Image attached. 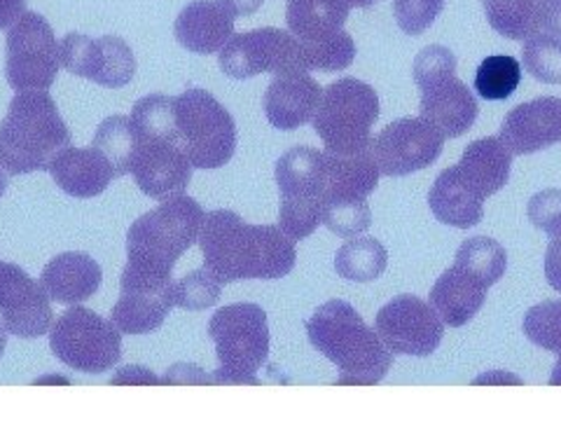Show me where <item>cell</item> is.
Listing matches in <instances>:
<instances>
[{
    "mask_svg": "<svg viewBox=\"0 0 561 421\" xmlns=\"http://www.w3.org/2000/svg\"><path fill=\"white\" fill-rule=\"evenodd\" d=\"M443 10L445 0H393L396 24L408 35L426 33Z\"/></svg>",
    "mask_w": 561,
    "mask_h": 421,
    "instance_id": "40",
    "label": "cell"
},
{
    "mask_svg": "<svg viewBox=\"0 0 561 421\" xmlns=\"http://www.w3.org/2000/svg\"><path fill=\"white\" fill-rule=\"evenodd\" d=\"M379 120V96L370 84L356 78H340L323 87L313 132L325 150L356 152L373 144V127Z\"/></svg>",
    "mask_w": 561,
    "mask_h": 421,
    "instance_id": "8",
    "label": "cell"
},
{
    "mask_svg": "<svg viewBox=\"0 0 561 421\" xmlns=\"http://www.w3.org/2000/svg\"><path fill=\"white\" fill-rule=\"evenodd\" d=\"M222 281L210 274L206 268L195 270L179 281H173V303L175 307L187 309V311H202L214 307L220 300L222 293Z\"/></svg>",
    "mask_w": 561,
    "mask_h": 421,
    "instance_id": "36",
    "label": "cell"
},
{
    "mask_svg": "<svg viewBox=\"0 0 561 421\" xmlns=\"http://www.w3.org/2000/svg\"><path fill=\"white\" fill-rule=\"evenodd\" d=\"M513 152L505 148L499 136L478 138L461 155V171L466 179L476 185L484 197L496 195L511 181Z\"/></svg>",
    "mask_w": 561,
    "mask_h": 421,
    "instance_id": "27",
    "label": "cell"
},
{
    "mask_svg": "<svg viewBox=\"0 0 561 421\" xmlns=\"http://www.w3.org/2000/svg\"><path fill=\"white\" fill-rule=\"evenodd\" d=\"M526 216L531 225L550 237H561V190H542L529 200Z\"/></svg>",
    "mask_w": 561,
    "mask_h": 421,
    "instance_id": "42",
    "label": "cell"
},
{
    "mask_svg": "<svg viewBox=\"0 0 561 421\" xmlns=\"http://www.w3.org/2000/svg\"><path fill=\"white\" fill-rule=\"evenodd\" d=\"M323 225L342 239L358 237L373 225V208L367 200H328L323 206Z\"/></svg>",
    "mask_w": 561,
    "mask_h": 421,
    "instance_id": "38",
    "label": "cell"
},
{
    "mask_svg": "<svg viewBox=\"0 0 561 421\" xmlns=\"http://www.w3.org/2000/svg\"><path fill=\"white\" fill-rule=\"evenodd\" d=\"M59 59L68 73L108 87V90H119L136 76L134 52L117 35L90 38L84 33H68L59 43Z\"/></svg>",
    "mask_w": 561,
    "mask_h": 421,
    "instance_id": "13",
    "label": "cell"
},
{
    "mask_svg": "<svg viewBox=\"0 0 561 421\" xmlns=\"http://www.w3.org/2000/svg\"><path fill=\"white\" fill-rule=\"evenodd\" d=\"M375 3H379V0H348L351 8H370Z\"/></svg>",
    "mask_w": 561,
    "mask_h": 421,
    "instance_id": "49",
    "label": "cell"
},
{
    "mask_svg": "<svg viewBox=\"0 0 561 421\" xmlns=\"http://www.w3.org/2000/svg\"><path fill=\"white\" fill-rule=\"evenodd\" d=\"M49 349L70 371L101 375L122 359V332L96 311L73 305L51 326Z\"/></svg>",
    "mask_w": 561,
    "mask_h": 421,
    "instance_id": "9",
    "label": "cell"
},
{
    "mask_svg": "<svg viewBox=\"0 0 561 421\" xmlns=\"http://www.w3.org/2000/svg\"><path fill=\"white\" fill-rule=\"evenodd\" d=\"M419 113L445 138H459L476 125L480 105L466 82L447 76L421 87Z\"/></svg>",
    "mask_w": 561,
    "mask_h": 421,
    "instance_id": "18",
    "label": "cell"
},
{
    "mask_svg": "<svg viewBox=\"0 0 561 421\" xmlns=\"http://www.w3.org/2000/svg\"><path fill=\"white\" fill-rule=\"evenodd\" d=\"M522 82V64L511 55L486 57L476 73V90L484 101L513 96Z\"/></svg>",
    "mask_w": 561,
    "mask_h": 421,
    "instance_id": "34",
    "label": "cell"
},
{
    "mask_svg": "<svg viewBox=\"0 0 561 421\" xmlns=\"http://www.w3.org/2000/svg\"><path fill=\"white\" fill-rule=\"evenodd\" d=\"M499 138L513 155H534L561 144V99L542 96L505 115Z\"/></svg>",
    "mask_w": 561,
    "mask_h": 421,
    "instance_id": "17",
    "label": "cell"
},
{
    "mask_svg": "<svg viewBox=\"0 0 561 421\" xmlns=\"http://www.w3.org/2000/svg\"><path fill=\"white\" fill-rule=\"evenodd\" d=\"M68 146L70 129L47 90L16 92L0 122V167L12 175L49 171Z\"/></svg>",
    "mask_w": 561,
    "mask_h": 421,
    "instance_id": "4",
    "label": "cell"
},
{
    "mask_svg": "<svg viewBox=\"0 0 561 421\" xmlns=\"http://www.w3.org/2000/svg\"><path fill=\"white\" fill-rule=\"evenodd\" d=\"M375 330L393 356H431L445 338L443 319L416 295H398L383 305Z\"/></svg>",
    "mask_w": 561,
    "mask_h": 421,
    "instance_id": "12",
    "label": "cell"
},
{
    "mask_svg": "<svg viewBox=\"0 0 561 421\" xmlns=\"http://www.w3.org/2000/svg\"><path fill=\"white\" fill-rule=\"evenodd\" d=\"M92 146L105 155V160L113 164L117 175L131 173L134 152L138 146V134L134 129L131 117L127 115L105 117L94 134Z\"/></svg>",
    "mask_w": 561,
    "mask_h": 421,
    "instance_id": "30",
    "label": "cell"
},
{
    "mask_svg": "<svg viewBox=\"0 0 561 421\" xmlns=\"http://www.w3.org/2000/svg\"><path fill=\"white\" fill-rule=\"evenodd\" d=\"M175 140L195 169H220L234 155L237 125L214 94L190 87L175 96Z\"/></svg>",
    "mask_w": 561,
    "mask_h": 421,
    "instance_id": "7",
    "label": "cell"
},
{
    "mask_svg": "<svg viewBox=\"0 0 561 421\" xmlns=\"http://www.w3.org/2000/svg\"><path fill=\"white\" fill-rule=\"evenodd\" d=\"M199 246L204 268L222 284L241 278H284L293 272L297 251L278 225H249L234 210L218 208L204 218Z\"/></svg>",
    "mask_w": 561,
    "mask_h": 421,
    "instance_id": "1",
    "label": "cell"
},
{
    "mask_svg": "<svg viewBox=\"0 0 561 421\" xmlns=\"http://www.w3.org/2000/svg\"><path fill=\"white\" fill-rule=\"evenodd\" d=\"M5 78L14 92L49 90L59 73V43L38 12H24L8 29Z\"/></svg>",
    "mask_w": 561,
    "mask_h": 421,
    "instance_id": "11",
    "label": "cell"
},
{
    "mask_svg": "<svg viewBox=\"0 0 561 421\" xmlns=\"http://www.w3.org/2000/svg\"><path fill=\"white\" fill-rule=\"evenodd\" d=\"M192 162L173 138L138 136L131 173L144 195L164 200L179 195L192 181Z\"/></svg>",
    "mask_w": 561,
    "mask_h": 421,
    "instance_id": "16",
    "label": "cell"
},
{
    "mask_svg": "<svg viewBox=\"0 0 561 421\" xmlns=\"http://www.w3.org/2000/svg\"><path fill=\"white\" fill-rule=\"evenodd\" d=\"M454 265L468 270L472 276H478L484 286L491 288L499 284L507 270V253L496 239L472 237L459 246Z\"/></svg>",
    "mask_w": 561,
    "mask_h": 421,
    "instance_id": "31",
    "label": "cell"
},
{
    "mask_svg": "<svg viewBox=\"0 0 561 421\" xmlns=\"http://www.w3.org/2000/svg\"><path fill=\"white\" fill-rule=\"evenodd\" d=\"M307 335L316 351L340 367V384H379L393 365V354L377 330L344 300H330L316 309L307 321Z\"/></svg>",
    "mask_w": 561,
    "mask_h": 421,
    "instance_id": "3",
    "label": "cell"
},
{
    "mask_svg": "<svg viewBox=\"0 0 561 421\" xmlns=\"http://www.w3.org/2000/svg\"><path fill=\"white\" fill-rule=\"evenodd\" d=\"M122 295L111 311V321L119 332L127 335H148L162 328L173 303V281L169 284H136V281H119Z\"/></svg>",
    "mask_w": 561,
    "mask_h": 421,
    "instance_id": "19",
    "label": "cell"
},
{
    "mask_svg": "<svg viewBox=\"0 0 561 421\" xmlns=\"http://www.w3.org/2000/svg\"><path fill=\"white\" fill-rule=\"evenodd\" d=\"M5 346H8V330H5L3 323H0V356H3Z\"/></svg>",
    "mask_w": 561,
    "mask_h": 421,
    "instance_id": "51",
    "label": "cell"
},
{
    "mask_svg": "<svg viewBox=\"0 0 561 421\" xmlns=\"http://www.w3.org/2000/svg\"><path fill=\"white\" fill-rule=\"evenodd\" d=\"M305 52L309 68H319L323 73H337V70H346L354 64L356 43L346 31H337L323 41L305 43Z\"/></svg>",
    "mask_w": 561,
    "mask_h": 421,
    "instance_id": "39",
    "label": "cell"
},
{
    "mask_svg": "<svg viewBox=\"0 0 561 421\" xmlns=\"http://www.w3.org/2000/svg\"><path fill=\"white\" fill-rule=\"evenodd\" d=\"M0 323L22 340H38L55 326V311L43 284L12 262H0Z\"/></svg>",
    "mask_w": 561,
    "mask_h": 421,
    "instance_id": "15",
    "label": "cell"
},
{
    "mask_svg": "<svg viewBox=\"0 0 561 421\" xmlns=\"http://www.w3.org/2000/svg\"><path fill=\"white\" fill-rule=\"evenodd\" d=\"M173 33L192 55H216L234 35V14L220 0H195L183 8Z\"/></svg>",
    "mask_w": 561,
    "mask_h": 421,
    "instance_id": "20",
    "label": "cell"
},
{
    "mask_svg": "<svg viewBox=\"0 0 561 421\" xmlns=\"http://www.w3.org/2000/svg\"><path fill=\"white\" fill-rule=\"evenodd\" d=\"M131 122L138 136H162L175 140V96L150 94L136 101Z\"/></svg>",
    "mask_w": 561,
    "mask_h": 421,
    "instance_id": "35",
    "label": "cell"
},
{
    "mask_svg": "<svg viewBox=\"0 0 561 421\" xmlns=\"http://www.w3.org/2000/svg\"><path fill=\"white\" fill-rule=\"evenodd\" d=\"M486 291L478 276L454 265L443 276H437L431 288V307L449 328H461L476 319V314L486 303Z\"/></svg>",
    "mask_w": 561,
    "mask_h": 421,
    "instance_id": "26",
    "label": "cell"
},
{
    "mask_svg": "<svg viewBox=\"0 0 561 421\" xmlns=\"http://www.w3.org/2000/svg\"><path fill=\"white\" fill-rule=\"evenodd\" d=\"M208 335L216 344L220 371L214 382L257 384L255 373L270 356V323L260 305L237 303L214 314Z\"/></svg>",
    "mask_w": 561,
    "mask_h": 421,
    "instance_id": "5",
    "label": "cell"
},
{
    "mask_svg": "<svg viewBox=\"0 0 561 421\" xmlns=\"http://www.w3.org/2000/svg\"><path fill=\"white\" fill-rule=\"evenodd\" d=\"M386 265H389V253L375 237H351L335 255V272L356 284H370L377 281Z\"/></svg>",
    "mask_w": 561,
    "mask_h": 421,
    "instance_id": "29",
    "label": "cell"
},
{
    "mask_svg": "<svg viewBox=\"0 0 561 421\" xmlns=\"http://www.w3.org/2000/svg\"><path fill=\"white\" fill-rule=\"evenodd\" d=\"M524 338L561 356V300H546L524 314Z\"/></svg>",
    "mask_w": 561,
    "mask_h": 421,
    "instance_id": "37",
    "label": "cell"
},
{
    "mask_svg": "<svg viewBox=\"0 0 561 421\" xmlns=\"http://www.w3.org/2000/svg\"><path fill=\"white\" fill-rule=\"evenodd\" d=\"M204 208L183 192L164 197L160 206L134 220L127 232L125 281L169 284L179 258L199 241Z\"/></svg>",
    "mask_w": 561,
    "mask_h": 421,
    "instance_id": "2",
    "label": "cell"
},
{
    "mask_svg": "<svg viewBox=\"0 0 561 421\" xmlns=\"http://www.w3.org/2000/svg\"><path fill=\"white\" fill-rule=\"evenodd\" d=\"M218 55L222 73L234 80H249L260 73L290 76L311 70L307 64L305 43L295 33L280 29L234 33Z\"/></svg>",
    "mask_w": 561,
    "mask_h": 421,
    "instance_id": "10",
    "label": "cell"
},
{
    "mask_svg": "<svg viewBox=\"0 0 561 421\" xmlns=\"http://www.w3.org/2000/svg\"><path fill=\"white\" fill-rule=\"evenodd\" d=\"M524 70L538 82L561 84V38L538 31L524 41L522 47Z\"/></svg>",
    "mask_w": 561,
    "mask_h": 421,
    "instance_id": "33",
    "label": "cell"
},
{
    "mask_svg": "<svg viewBox=\"0 0 561 421\" xmlns=\"http://www.w3.org/2000/svg\"><path fill=\"white\" fill-rule=\"evenodd\" d=\"M348 12V0H288L286 22L297 38L313 43L342 31Z\"/></svg>",
    "mask_w": 561,
    "mask_h": 421,
    "instance_id": "28",
    "label": "cell"
},
{
    "mask_svg": "<svg viewBox=\"0 0 561 421\" xmlns=\"http://www.w3.org/2000/svg\"><path fill=\"white\" fill-rule=\"evenodd\" d=\"M325 202L367 200L379 185V164L373 144L356 152L325 150Z\"/></svg>",
    "mask_w": 561,
    "mask_h": 421,
    "instance_id": "25",
    "label": "cell"
},
{
    "mask_svg": "<svg viewBox=\"0 0 561 421\" xmlns=\"http://www.w3.org/2000/svg\"><path fill=\"white\" fill-rule=\"evenodd\" d=\"M550 384H552V386H561V356H559V361H557V365H554Z\"/></svg>",
    "mask_w": 561,
    "mask_h": 421,
    "instance_id": "48",
    "label": "cell"
},
{
    "mask_svg": "<svg viewBox=\"0 0 561 421\" xmlns=\"http://www.w3.org/2000/svg\"><path fill=\"white\" fill-rule=\"evenodd\" d=\"M101 281L103 272L99 262L80 251H68L51 258L41 276V284L47 291L49 300L68 307L94 297Z\"/></svg>",
    "mask_w": 561,
    "mask_h": 421,
    "instance_id": "23",
    "label": "cell"
},
{
    "mask_svg": "<svg viewBox=\"0 0 561 421\" xmlns=\"http://www.w3.org/2000/svg\"><path fill=\"white\" fill-rule=\"evenodd\" d=\"M278 227L290 239L302 241L323 225L325 206V155L316 148L297 146L278 157Z\"/></svg>",
    "mask_w": 561,
    "mask_h": 421,
    "instance_id": "6",
    "label": "cell"
},
{
    "mask_svg": "<svg viewBox=\"0 0 561 421\" xmlns=\"http://www.w3.org/2000/svg\"><path fill=\"white\" fill-rule=\"evenodd\" d=\"M546 278L554 291L561 293V237H552L546 251Z\"/></svg>",
    "mask_w": 561,
    "mask_h": 421,
    "instance_id": "44",
    "label": "cell"
},
{
    "mask_svg": "<svg viewBox=\"0 0 561 421\" xmlns=\"http://www.w3.org/2000/svg\"><path fill=\"white\" fill-rule=\"evenodd\" d=\"M484 200L486 197L466 179L459 164L437 175L428 192V206L433 216L443 225L459 227V230H468V227L482 223Z\"/></svg>",
    "mask_w": 561,
    "mask_h": 421,
    "instance_id": "24",
    "label": "cell"
},
{
    "mask_svg": "<svg viewBox=\"0 0 561 421\" xmlns=\"http://www.w3.org/2000/svg\"><path fill=\"white\" fill-rule=\"evenodd\" d=\"M445 148V136L424 117H400L373 136V152L383 175H410L431 167Z\"/></svg>",
    "mask_w": 561,
    "mask_h": 421,
    "instance_id": "14",
    "label": "cell"
},
{
    "mask_svg": "<svg viewBox=\"0 0 561 421\" xmlns=\"http://www.w3.org/2000/svg\"><path fill=\"white\" fill-rule=\"evenodd\" d=\"M412 76L414 82L421 90L435 80L447 78V76H456V57L449 47L443 45H428L416 55L414 64H412Z\"/></svg>",
    "mask_w": 561,
    "mask_h": 421,
    "instance_id": "41",
    "label": "cell"
},
{
    "mask_svg": "<svg viewBox=\"0 0 561 421\" xmlns=\"http://www.w3.org/2000/svg\"><path fill=\"white\" fill-rule=\"evenodd\" d=\"M49 173L55 183L70 197L92 200L108 190L117 173L113 164L105 160L101 150L92 148H64L49 164Z\"/></svg>",
    "mask_w": 561,
    "mask_h": 421,
    "instance_id": "22",
    "label": "cell"
},
{
    "mask_svg": "<svg viewBox=\"0 0 561 421\" xmlns=\"http://www.w3.org/2000/svg\"><path fill=\"white\" fill-rule=\"evenodd\" d=\"M538 29L561 38V0H534Z\"/></svg>",
    "mask_w": 561,
    "mask_h": 421,
    "instance_id": "43",
    "label": "cell"
},
{
    "mask_svg": "<svg viewBox=\"0 0 561 421\" xmlns=\"http://www.w3.org/2000/svg\"><path fill=\"white\" fill-rule=\"evenodd\" d=\"M323 96V87L309 73L276 76L265 92V113L270 125L293 132L313 120Z\"/></svg>",
    "mask_w": 561,
    "mask_h": 421,
    "instance_id": "21",
    "label": "cell"
},
{
    "mask_svg": "<svg viewBox=\"0 0 561 421\" xmlns=\"http://www.w3.org/2000/svg\"><path fill=\"white\" fill-rule=\"evenodd\" d=\"M5 190H8V171L0 167V197L5 195Z\"/></svg>",
    "mask_w": 561,
    "mask_h": 421,
    "instance_id": "50",
    "label": "cell"
},
{
    "mask_svg": "<svg viewBox=\"0 0 561 421\" xmlns=\"http://www.w3.org/2000/svg\"><path fill=\"white\" fill-rule=\"evenodd\" d=\"M26 12V0H0V31L10 29Z\"/></svg>",
    "mask_w": 561,
    "mask_h": 421,
    "instance_id": "45",
    "label": "cell"
},
{
    "mask_svg": "<svg viewBox=\"0 0 561 421\" xmlns=\"http://www.w3.org/2000/svg\"><path fill=\"white\" fill-rule=\"evenodd\" d=\"M486 20L507 41H526L538 33L534 0H482Z\"/></svg>",
    "mask_w": 561,
    "mask_h": 421,
    "instance_id": "32",
    "label": "cell"
},
{
    "mask_svg": "<svg viewBox=\"0 0 561 421\" xmlns=\"http://www.w3.org/2000/svg\"><path fill=\"white\" fill-rule=\"evenodd\" d=\"M220 3L227 10H230L234 14V20H237V16L255 14L262 8V3H265V0H220Z\"/></svg>",
    "mask_w": 561,
    "mask_h": 421,
    "instance_id": "46",
    "label": "cell"
},
{
    "mask_svg": "<svg viewBox=\"0 0 561 421\" xmlns=\"http://www.w3.org/2000/svg\"><path fill=\"white\" fill-rule=\"evenodd\" d=\"M115 384H122V382H157L150 373H146V367H131V365H127V367H122L119 371V377H115L113 379Z\"/></svg>",
    "mask_w": 561,
    "mask_h": 421,
    "instance_id": "47",
    "label": "cell"
}]
</instances>
